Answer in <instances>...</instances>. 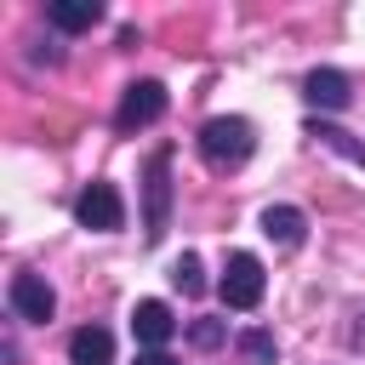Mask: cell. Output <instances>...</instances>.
I'll return each instance as SVG.
<instances>
[{
	"mask_svg": "<svg viewBox=\"0 0 365 365\" xmlns=\"http://www.w3.org/2000/svg\"><path fill=\"white\" fill-rule=\"evenodd\" d=\"M200 160L211 165V171H240L251 154H257V125L245 120V114H217V120H205L200 125Z\"/></svg>",
	"mask_w": 365,
	"mask_h": 365,
	"instance_id": "1",
	"label": "cell"
},
{
	"mask_svg": "<svg viewBox=\"0 0 365 365\" xmlns=\"http://www.w3.org/2000/svg\"><path fill=\"white\" fill-rule=\"evenodd\" d=\"M165 228H171V148H154L143 165V234H148V245L165 240Z\"/></svg>",
	"mask_w": 365,
	"mask_h": 365,
	"instance_id": "2",
	"label": "cell"
},
{
	"mask_svg": "<svg viewBox=\"0 0 365 365\" xmlns=\"http://www.w3.org/2000/svg\"><path fill=\"white\" fill-rule=\"evenodd\" d=\"M171 108V97H165V86L160 80H131L125 91H120V108H114V125L131 137V131H143V125H154L160 114Z\"/></svg>",
	"mask_w": 365,
	"mask_h": 365,
	"instance_id": "3",
	"label": "cell"
},
{
	"mask_svg": "<svg viewBox=\"0 0 365 365\" xmlns=\"http://www.w3.org/2000/svg\"><path fill=\"white\" fill-rule=\"evenodd\" d=\"M217 291H222V302L228 308H257L262 302V291H268V274H262V262L251 257V251H234L228 257V268H222V279H217Z\"/></svg>",
	"mask_w": 365,
	"mask_h": 365,
	"instance_id": "4",
	"label": "cell"
},
{
	"mask_svg": "<svg viewBox=\"0 0 365 365\" xmlns=\"http://www.w3.org/2000/svg\"><path fill=\"white\" fill-rule=\"evenodd\" d=\"M74 217L91 234H114V228H125V200H120L114 182H86L80 200H74Z\"/></svg>",
	"mask_w": 365,
	"mask_h": 365,
	"instance_id": "5",
	"label": "cell"
},
{
	"mask_svg": "<svg viewBox=\"0 0 365 365\" xmlns=\"http://www.w3.org/2000/svg\"><path fill=\"white\" fill-rule=\"evenodd\" d=\"M6 297H11V314L17 319H29V325H46L51 314H57V291L40 279V274H11V285H6Z\"/></svg>",
	"mask_w": 365,
	"mask_h": 365,
	"instance_id": "6",
	"label": "cell"
},
{
	"mask_svg": "<svg viewBox=\"0 0 365 365\" xmlns=\"http://www.w3.org/2000/svg\"><path fill=\"white\" fill-rule=\"evenodd\" d=\"M171 331H177V319H171V308H165L160 297H148V302L131 308V336H137L143 348H165Z\"/></svg>",
	"mask_w": 365,
	"mask_h": 365,
	"instance_id": "7",
	"label": "cell"
},
{
	"mask_svg": "<svg viewBox=\"0 0 365 365\" xmlns=\"http://www.w3.org/2000/svg\"><path fill=\"white\" fill-rule=\"evenodd\" d=\"M302 97L314 103V108H325V114H336V108H348V74L342 68H314L308 80H302Z\"/></svg>",
	"mask_w": 365,
	"mask_h": 365,
	"instance_id": "8",
	"label": "cell"
},
{
	"mask_svg": "<svg viewBox=\"0 0 365 365\" xmlns=\"http://www.w3.org/2000/svg\"><path fill=\"white\" fill-rule=\"evenodd\" d=\"M68 365H114V331L108 325H80L68 336Z\"/></svg>",
	"mask_w": 365,
	"mask_h": 365,
	"instance_id": "9",
	"label": "cell"
},
{
	"mask_svg": "<svg viewBox=\"0 0 365 365\" xmlns=\"http://www.w3.org/2000/svg\"><path fill=\"white\" fill-rule=\"evenodd\" d=\"M97 17H103V6H97V0H46V23H51V29H63V34L91 29Z\"/></svg>",
	"mask_w": 365,
	"mask_h": 365,
	"instance_id": "10",
	"label": "cell"
},
{
	"mask_svg": "<svg viewBox=\"0 0 365 365\" xmlns=\"http://www.w3.org/2000/svg\"><path fill=\"white\" fill-rule=\"evenodd\" d=\"M262 234H268L274 245H302L308 217H302L297 205H268V211H262Z\"/></svg>",
	"mask_w": 365,
	"mask_h": 365,
	"instance_id": "11",
	"label": "cell"
},
{
	"mask_svg": "<svg viewBox=\"0 0 365 365\" xmlns=\"http://www.w3.org/2000/svg\"><path fill=\"white\" fill-rule=\"evenodd\" d=\"M308 137H314V143H325L331 154H342V160H354V165L365 171V143H359L354 131H342V125H331V120H319V114H314V120H308Z\"/></svg>",
	"mask_w": 365,
	"mask_h": 365,
	"instance_id": "12",
	"label": "cell"
},
{
	"mask_svg": "<svg viewBox=\"0 0 365 365\" xmlns=\"http://www.w3.org/2000/svg\"><path fill=\"white\" fill-rule=\"evenodd\" d=\"M171 285H177L182 297H200V291H205V268H200L194 251H182V257L171 262Z\"/></svg>",
	"mask_w": 365,
	"mask_h": 365,
	"instance_id": "13",
	"label": "cell"
},
{
	"mask_svg": "<svg viewBox=\"0 0 365 365\" xmlns=\"http://www.w3.org/2000/svg\"><path fill=\"white\" fill-rule=\"evenodd\" d=\"M188 342L211 354V348H222V342H228V325H222V319H188Z\"/></svg>",
	"mask_w": 365,
	"mask_h": 365,
	"instance_id": "14",
	"label": "cell"
},
{
	"mask_svg": "<svg viewBox=\"0 0 365 365\" xmlns=\"http://www.w3.org/2000/svg\"><path fill=\"white\" fill-rule=\"evenodd\" d=\"M240 354H245L251 365H274V354H279V348H274V336H268V331H240Z\"/></svg>",
	"mask_w": 365,
	"mask_h": 365,
	"instance_id": "15",
	"label": "cell"
},
{
	"mask_svg": "<svg viewBox=\"0 0 365 365\" xmlns=\"http://www.w3.org/2000/svg\"><path fill=\"white\" fill-rule=\"evenodd\" d=\"M137 365H177V359H171L165 348H143V354H137Z\"/></svg>",
	"mask_w": 365,
	"mask_h": 365,
	"instance_id": "16",
	"label": "cell"
}]
</instances>
